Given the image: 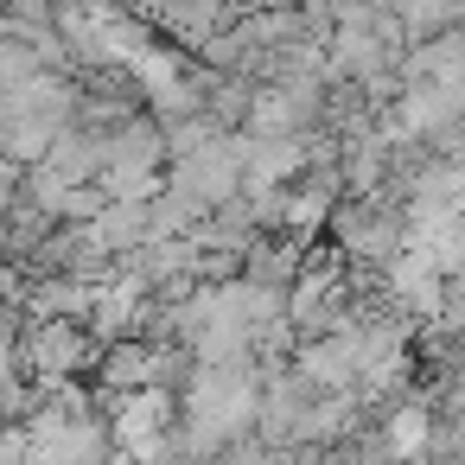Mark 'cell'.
<instances>
[{
	"label": "cell",
	"instance_id": "1",
	"mask_svg": "<svg viewBox=\"0 0 465 465\" xmlns=\"http://www.w3.org/2000/svg\"><path fill=\"white\" fill-rule=\"evenodd\" d=\"M96 357H103V338H96L84 319H26V325H20V370H26V382H39V389L77 382L84 370L96 376Z\"/></svg>",
	"mask_w": 465,
	"mask_h": 465
},
{
	"label": "cell",
	"instance_id": "2",
	"mask_svg": "<svg viewBox=\"0 0 465 465\" xmlns=\"http://www.w3.org/2000/svg\"><path fill=\"white\" fill-rule=\"evenodd\" d=\"M14 204H20V166H14V160H0V217H7Z\"/></svg>",
	"mask_w": 465,
	"mask_h": 465
}]
</instances>
